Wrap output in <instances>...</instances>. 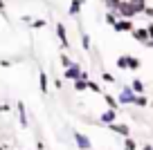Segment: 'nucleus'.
<instances>
[{"label": "nucleus", "mask_w": 153, "mask_h": 150, "mask_svg": "<svg viewBox=\"0 0 153 150\" xmlns=\"http://www.w3.org/2000/svg\"><path fill=\"white\" fill-rule=\"evenodd\" d=\"M117 67H120V70H128V54L117 58Z\"/></svg>", "instance_id": "20"}, {"label": "nucleus", "mask_w": 153, "mask_h": 150, "mask_svg": "<svg viewBox=\"0 0 153 150\" xmlns=\"http://www.w3.org/2000/svg\"><path fill=\"white\" fill-rule=\"evenodd\" d=\"M124 150H137V141L131 139V135L124 137Z\"/></svg>", "instance_id": "17"}, {"label": "nucleus", "mask_w": 153, "mask_h": 150, "mask_svg": "<svg viewBox=\"0 0 153 150\" xmlns=\"http://www.w3.org/2000/svg\"><path fill=\"white\" fill-rule=\"evenodd\" d=\"M99 121H101V123H106V126H108V123H113V121H117V110H115V108L104 110V112L99 114Z\"/></svg>", "instance_id": "9"}, {"label": "nucleus", "mask_w": 153, "mask_h": 150, "mask_svg": "<svg viewBox=\"0 0 153 150\" xmlns=\"http://www.w3.org/2000/svg\"><path fill=\"white\" fill-rule=\"evenodd\" d=\"M108 130L115 132V135H120V137H128V135H131V128L126 126V123H120V121L108 123Z\"/></svg>", "instance_id": "6"}, {"label": "nucleus", "mask_w": 153, "mask_h": 150, "mask_svg": "<svg viewBox=\"0 0 153 150\" xmlns=\"http://www.w3.org/2000/svg\"><path fill=\"white\" fill-rule=\"evenodd\" d=\"M16 108H18V121H20V126L27 128V112H25V103H23V101H18Z\"/></svg>", "instance_id": "12"}, {"label": "nucleus", "mask_w": 153, "mask_h": 150, "mask_svg": "<svg viewBox=\"0 0 153 150\" xmlns=\"http://www.w3.org/2000/svg\"><path fill=\"white\" fill-rule=\"evenodd\" d=\"M113 29H115L117 34H124V32H133L135 25H133V20H131V18H120L117 23L113 25Z\"/></svg>", "instance_id": "5"}, {"label": "nucleus", "mask_w": 153, "mask_h": 150, "mask_svg": "<svg viewBox=\"0 0 153 150\" xmlns=\"http://www.w3.org/2000/svg\"><path fill=\"white\" fill-rule=\"evenodd\" d=\"M38 85H41V92L48 94V90H50V81H48V74H45V72H41V74H38Z\"/></svg>", "instance_id": "13"}, {"label": "nucleus", "mask_w": 153, "mask_h": 150, "mask_svg": "<svg viewBox=\"0 0 153 150\" xmlns=\"http://www.w3.org/2000/svg\"><path fill=\"white\" fill-rule=\"evenodd\" d=\"M144 14H146L149 18H153V7H146V11H144Z\"/></svg>", "instance_id": "28"}, {"label": "nucleus", "mask_w": 153, "mask_h": 150, "mask_svg": "<svg viewBox=\"0 0 153 150\" xmlns=\"http://www.w3.org/2000/svg\"><path fill=\"white\" fill-rule=\"evenodd\" d=\"M135 105H137V108H146V105H149V99L144 96V94H137V99H135Z\"/></svg>", "instance_id": "22"}, {"label": "nucleus", "mask_w": 153, "mask_h": 150, "mask_svg": "<svg viewBox=\"0 0 153 150\" xmlns=\"http://www.w3.org/2000/svg\"><path fill=\"white\" fill-rule=\"evenodd\" d=\"M74 143L79 150H90L92 148V141L88 135H83V132H74Z\"/></svg>", "instance_id": "4"}, {"label": "nucleus", "mask_w": 153, "mask_h": 150, "mask_svg": "<svg viewBox=\"0 0 153 150\" xmlns=\"http://www.w3.org/2000/svg\"><path fill=\"white\" fill-rule=\"evenodd\" d=\"M131 34H133V38H135L137 43H142V45H144L146 40H151V34H149V27H135Z\"/></svg>", "instance_id": "7"}, {"label": "nucleus", "mask_w": 153, "mask_h": 150, "mask_svg": "<svg viewBox=\"0 0 153 150\" xmlns=\"http://www.w3.org/2000/svg\"><path fill=\"white\" fill-rule=\"evenodd\" d=\"M104 20H106V25H110V27H113V25L120 20V16H117V11H115V9H110V11H106Z\"/></svg>", "instance_id": "15"}, {"label": "nucleus", "mask_w": 153, "mask_h": 150, "mask_svg": "<svg viewBox=\"0 0 153 150\" xmlns=\"http://www.w3.org/2000/svg\"><path fill=\"white\" fill-rule=\"evenodd\" d=\"M115 11H117V16H120V18H133V16H135V11H133V7H131L128 0H122Z\"/></svg>", "instance_id": "3"}, {"label": "nucleus", "mask_w": 153, "mask_h": 150, "mask_svg": "<svg viewBox=\"0 0 153 150\" xmlns=\"http://www.w3.org/2000/svg\"><path fill=\"white\" fill-rule=\"evenodd\" d=\"M106 2V7H108V9H117V5H120L122 0H104Z\"/></svg>", "instance_id": "26"}, {"label": "nucleus", "mask_w": 153, "mask_h": 150, "mask_svg": "<svg viewBox=\"0 0 153 150\" xmlns=\"http://www.w3.org/2000/svg\"><path fill=\"white\" fill-rule=\"evenodd\" d=\"M45 25H48V20H34L32 27H34V29H41V27H45Z\"/></svg>", "instance_id": "27"}, {"label": "nucleus", "mask_w": 153, "mask_h": 150, "mask_svg": "<svg viewBox=\"0 0 153 150\" xmlns=\"http://www.w3.org/2000/svg\"><path fill=\"white\" fill-rule=\"evenodd\" d=\"M90 81V79H88ZM88 81L86 79H76V81H72V88H74V92H86L88 90Z\"/></svg>", "instance_id": "14"}, {"label": "nucleus", "mask_w": 153, "mask_h": 150, "mask_svg": "<svg viewBox=\"0 0 153 150\" xmlns=\"http://www.w3.org/2000/svg\"><path fill=\"white\" fill-rule=\"evenodd\" d=\"M0 11H5V0H0Z\"/></svg>", "instance_id": "31"}, {"label": "nucleus", "mask_w": 153, "mask_h": 150, "mask_svg": "<svg viewBox=\"0 0 153 150\" xmlns=\"http://www.w3.org/2000/svg\"><path fill=\"white\" fill-rule=\"evenodd\" d=\"M101 81H104V83H115L117 79H115L110 72H106V70H104V72H101Z\"/></svg>", "instance_id": "24"}, {"label": "nucleus", "mask_w": 153, "mask_h": 150, "mask_svg": "<svg viewBox=\"0 0 153 150\" xmlns=\"http://www.w3.org/2000/svg\"><path fill=\"white\" fill-rule=\"evenodd\" d=\"M81 47L86 49V52L92 47V40H90V36H88V34H81Z\"/></svg>", "instance_id": "21"}, {"label": "nucleus", "mask_w": 153, "mask_h": 150, "mask_svg": "<svg viewBox=\"0 0 153 150\" xmlns=\"http://www.w3.org/2000/svg\"><path fill=\"white\" fill-rule=\"evenodd\" d=\"M131 2V7H133V11H135V16L137 14H144V11H146V0H128Z\"/></svg>", "instance_id": "11"}, {"label": "nucleus", "mask_w": 153, "mask_h": 150, "mask_svg": "<svg viewBox=\"0 0 153 150\" xmlns=\"http://www.w3.org/2000/svg\"><path fill=\"white\" fill-rule=\"evenodd\" d=\"M81 76H83V70H81L79 63L65 67V72H63V79H68V81H76V79H81Z\"/></svg>", "instance_id": "2"}, {"label": "nucleus", "mask_w": 153, "mask_h": 150, "mask_svg": "<svg viewBox=\"0 0 153 150\" xmlns=\"http://www.w3.org/2000/svg\"><path fill=\"white\" fill-rule=\"evenodd\" d=\"M0 150H5V146H0Z\"/></svg>", "instance_id": "32"}, {"label": "nucleus", "mask_w": 153, "mask_h": 150, "mask_svg": "<svg viewBox=\"0 0 153 150\" xmlns=\"http://www.w3.org/2000/svg\"><path fill=\"white\" fill-rule=\"evenodd\" d=\"M56 36H59V40H61L63 49H70V40H68V32H65V25L63 23H56Z\"/></svg>", "instance_id": "8"}, {"label": "nucleus", "mask_w": 153, "mask_h": 150, "mask_svg": "<svg viewBox=\"0 0 153 150\" xmlns=\"http://www.w3.org/2000/svg\"><path fill=\"white\" fill-rule=\"evenodd\" d=\"M135 99H137V92L133 90V85H124V88L117 92L120 105H135Z\"/></svg>", "instance_id": "1"}, {"label": "nucleus", "mask_w": 153, "mask_h": 150, "mask_svg": "<svg viewBox=\"0 0 153 150\" xmlns=\"http://www.w3.org/2000/svg\"><path fill=\"white\" fill-rule=\"evenodd\" d=\"M83 5H86V0H72L68 14H70V16H79V14H81V9H83Z\"/></svg>", "instance_id": "10"}, {"label": "nucleus", "mask_w": 153, "mask_h": 150, "mask_svg": "<svg viewBox=\"0 0 153 150\" xmlns=\"http://www.w3.org/2000/svg\"><path fill=\"white\" fill-rule=\"evenodd\" d=\"M142 150H153V146H151V143H144V146H142Z\"/></svg>", "instance_id": "29"}, {"label": "nucleus", "mask_w": 153, "mask_h": 150, "mask_svg": "<svg viewBox=\"0 0 153 150\" xmlns=\"http://www.w3.org/2000/svg\"><path fill=\"white\" fill-rule=\"evenodd\" d=\"M149 34H151V40H153V23L149 25Z\"/></svg>", "instance_id": "30"}, {"label": "nucleus", "mask_w": 153, "mask_h": 150, "mask_svg": "<svg viewBox=\"0 0 153 150\" xmlns=\"http://www.w3.org/2000/svg\"><path fill=\"white\" fill-rule=\"evenodd\" d=\"M59 61H61V65H63V67H70V65H74V61H72V58L68 56V54H61V58H59Z\"/></svg>", "instance_id": "23"}, {"label": "nucleus", "mask_w": 153, "mask_h": 150, "mask_svg": "<svg viewBox=\"0 0 153 150\" xmlns=\"http://www.w3.org/2000/svg\"><path fill=\"white\" fill-rule=\"evenodd\" d=\"M128 70H140V58L137 56H131V54H128Z\"/></svg>", "instance_id": "19"}, {"label": "nucleus", "mask_w": 153, "mask_h": 150, "mask_svg": "<svg viewBox=\"0 0 153 150\" xmlns=\"http://www.w3.org/2000/svg\"><path fill=\"white\" fill-rule=\"evenodd\" d=\"M131 85H133V90H135L137 94H144V90H146V85H144V83H142L140 79H135V81H133Z\"/></svg>", "instance_id": "18"}, {"label": "nucleus", "mask_w": 153, "mask_h": 150, "mask_svg": "<svg viewBox=\"0 0 153 150\" xmlns=\"http://www.w3.org/2000/svg\"><path fill=\"white\" fill-rule=\"evenodd\" d=\"M104 101H106V105H108V108L120 110V101H117V99H115L113 94H108V92H106V94H104Z\"/></svg>", "instance_id": "16"}, {"label": "nucleus", "mask_w": 153, "mask_h": 150, "mask_svg": "<svg viewBox=\"0 0 153 150\" xmlns=\"http://www.w3.org/2000/svg\"><path fill=\"white\" fill-rule=\"evenodd\" d=\"M88 90H90V92H95V94H101L99 83H95V81H88Z\"/></svg>", "instance_id": "25"}]
</instances>
